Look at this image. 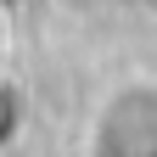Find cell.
I'll use <instances>...</instances> for the list:
<instances>
[{
	"label": "cell",
	"mask_w": 157,
	"mask_h": 157,
	"mask_svg": "<svg viewBox=\"0 0 157 157\" xmlns=\"http://www.w3.org/2000/svg\"><path fill=\"white\" fill-rule=\"evenodd\" d=\"M101 157H157V90H124L95 124Z\"/></svg>",
	"instance_id": "cell-1"
}]
</instances>
